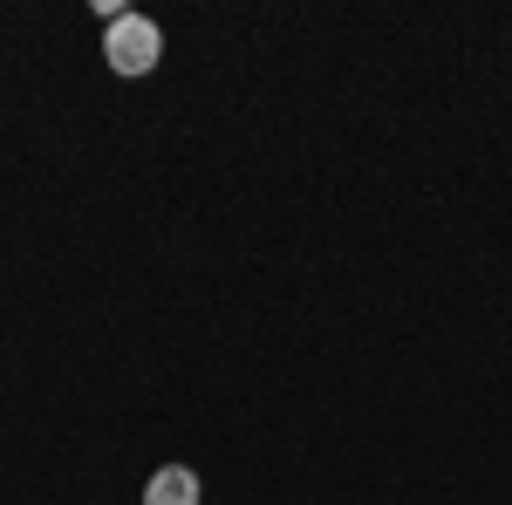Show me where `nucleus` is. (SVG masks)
I'll return each instance as SVG.
<instances>
[{
  "mask_svg": "<svg viewBox=\"0 0 512 505\" xmlns=\"http://www.w3.org/2000/svg\"><path fill=\"white\" fill-rule=\"evenodd\" d=\"M144 505H198V471L164 465L151 485H144Z\"/></svg>",
  "mask_w": 512,
  "mask_h": 505,
  "instance_id": "obj_2",
  "label": "nucleus"
},
{
  "mask_svg": "<svg viewBox=\"0 0 512 505\" xmlns=\"http://www.w3.org/2000/svg\"><path fill=\"white\" fill-rule=\"evenodd\" d=\"M103 55H110L117 76H151L158 55H164L158 21H144V14H117V21H110V41H103Z\"/></svg>",
  "mask_w": 512,
  "mask_h": 505,
  "instance_id": "obj_1",
  "label": "nucleus"
}]
</instances>
